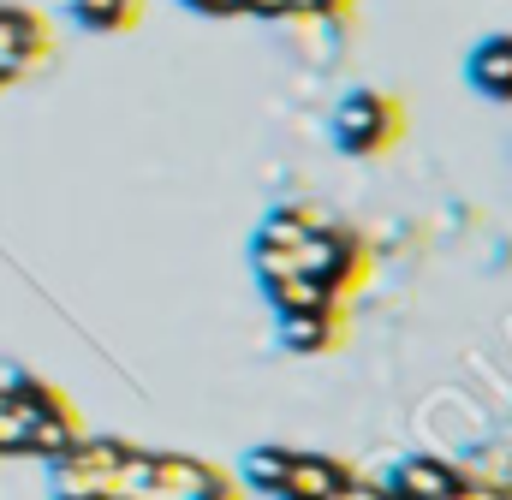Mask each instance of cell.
I'll return each instance as SVG.
<instances>
[{"mask_svg": "<svg viewBox=\"0 0 512 500\" xmlns=\"http://www.w3.org/2000/svg\"><path fill=\"white\" fill-rule=\"evenodd\" d=\"M137 441L120 435H84L78 447H66L60 459H48V495L54 500H108L114 495V477L131 459Z\"/></svg>", "mask_w": 512, "mask_h": 500, "instance_id": "cell-2", "label": "cell"}, {"mask_svg": "<svg viewBox=\"0 0 512 500\" xmlns=\"http://www.w3.org/2000/svg\"><path fill=\"white\" fill-rule=\"evenodd\" d=\"M298 274H310V280H322L334 298H352L364 280H370V245L352 233V227H334V221H322L304 250H298Z\"/></svg>", "mask_w": 512, "mask_h": 500, "instance_id": "cell-4", "label": "cell"}, {"mask_svg": "<svg viewBox=\"0 0 512 500\" xmlns=\"http://www.w3.org/2000/svg\"><path fill=\"white\" fill-rule=\"evenodd\" d=\"M143 6L149 0H66L72 24L90 30V36H126V30H137L143 24Z\"/></svg>", "mask_w": 512, "mask_h": 500, "instance_id": "cell-10", "label": "cell"}, {"mask_svg": "<svg viewBox=\"0 0 512 500\" xmlns=\"http://www.w3.org/2000/svg\"><path fill=\"white\" fill-rule=\"evenodd\" d=\"M262 292H268V304L280 310V316H292V310H334V304H346V298H334L322 280H310V274H274V280H262Z\"/></svg>", "mask_w": 512, "mask_h": 500, "instance_id": "cell-11", "label": "cell"}, {"mask_svg": "<svg viewBox=\"0 0 512 500\" xmlns=\"http://www.w3.org/2000/svg\"><path fill=\"white\" fill-rule=\"evenodd\" d=\"M179 6H191L203 18H239V0H179Z\"/></svg>", "mask_w": 512, "mask_h": 500, "instance_id": "cell-16", "label": "cell"}, {"mask_svg": "<svg viewBox=\"0 0 512 500\" xmlns=\"http://www.w3.org/2000/svg\"><path fill=\"white\" fill-rule=\"evenodd\" d=\"M346 483H352V471L340 459H328V453H292L274 500H334Z\"/></svg>", "mask_w": 512, "mask_h": 500, "instance_id": "cell-8", "label": "cell"}, {"mask_svg": "<svg viewBox=\"0 0 512 500\" xmlns=\"http://www.w3.org/2000/svg\"><path fill=\"white\" fill-rule=\"evenodd\" d=\"M465 84H471L483 102H501V108H512V30H501V36H483V42L465 54Z\"/></svg>", "mask_w": 512, "mask_h": 500, "instance_id": "cell-7", "label": "cell"}, {"mask_svg": "<svg viewBox=\"0 0 512 500\" xmlns=\"http://www.w3.org/2000/svg\"><path fill=\"white\" fill-rule=\"evenodd\" d=\"M328 137H334L340 155H382V149H393L405 137V102L364 84V90L340 96V108L328 120Z\"/></svg>", "mask_w": 512, "mask_h": 500, "instance_id": "cell-3", "label": "cell"}, {"mask_svg": "<svg viewBox=\"0 0 512 500\" xmlns=\"http://www.w3.org/2000/svg\"><path fill=\"white\" fill-rule=\"evenodd\" d=\"M84 441V423H78V405H66V411H54V417H30V441H24V453H36V459H60L66 447H78Z\"/></svg>", "mask_w": 512, "mask_h": 500, "instance_id": "cell-12", "label": "cell"}, {"mask_svg": "<svg viewBox=\"0 0 512 500\" xmlns=\"http://www.w3.org/2000/svg\"><path fill=\"white\" fill-rule=\"evenodd\" d=\"M322 227V215L286 203V209H268L262 227H256V245H251V262H256V280H274V274H292L298 268V250L304 239Z\"/></svg>", "mask_w": 512, "mask_h": 500, "instance_id": "cell-5", "label": "cell"}, {"mask_svg": "<svg viewBox=\"0 0 512 500\" xmlns=\"http://www.w3.org/2000/svg\"><path fill=\"white\" fill-rule=\"evenodd\" d=\"M346 340V304H334V310H292V316H280V346L286 352H298V358H322V352H334Z\"/></svg>", "mask_w": 512, "mask_h": 500, "instance_id": "cell-9", "label": "cell"}, {"mask_svg": "<svg viewBox=\"0 0 512 500\" xmlns=\"http://www.w3.org/2000/svg\"><path fill=\"white\" fill-rule=\"evenodd\" d=\"M334 500H387V489H382V483H358V477H352Z\"/></svg>", "mask_w": 512, "mask_h": 500, "instance_id": "cell-17", "label": "cell"}, {"mask_svg": "<svg viewBox=\"0 0 512 500\" xmlns=\"http://www.w3.org/2000/svg\"><path fill=\"white\" fill-rule=\"evenodd\" d=\"M24 441H30V417L12 405V399H0V459H24Z\"/></svg>", "mask_w": 512, "mask_h": 500, "instance_id": "cell-14", "label": "cell"}, {"mask_svg": "<svg viewBox=\"0 0 512 500\" xmlns=\"http://www.w3.org/2000/svg\"><path fill=\"white\" fill-rule=\"evenodd\" d=\"M245 489L221 471V465H203L191 453H149V447H131V459L114 477V495L108 500H239Z\"/></svg>", "mask_w": 512, "mask_h": 500, "instance_id": "cell-1", "label": "cell"}, {"mask_svg": "<svg viewBox=\"0 0 512 500\" xmlns=\"http://www.w3.org/2000/svg\"><path fill=\"white\" fill-rule=\"evenodd\" d=\"M251 18H310V0H239Z\"/></svg>", "mask_w": 512, "mask_h": 500, "instance_id": "cell-15", "label": "cell"}, {"mask_svg": "<svg viewBox=\"0 0 512 500\" xmlns=\"http://www.w3.org/2000/svg\"><path fill=\"white\" fill-rule=\"evenodd\" d=\"M358 0H310V18H322V12H352Z\"/></svg>", "mask_w": 512, "mask_h": 500, "instance_id": "cell-18", "label": "cell"}, {"mask_svg": "<svg viewBox=\"0 0 512 500\" xmlns=\"http://www.w3.org/2000/svg\"><path fill=\"white\" fill-rule=\"evenodd\" d=\"M286 465H292V447H274V441H262L245 453V465H239V489H256V495H274L280 489V477H286Z\"/></svg>", "mask_w": 512, "mask_h": 500, "instance_id": "cell-13", "label": "cell"}, {"mask_svg": "<svg viewBox=\"0 0 512 500\" xmlns=\"http://www.w3.org/2000/svg\"><path fill=\"white\" fill-rule=\"evenodd\" d=\"M459 477H465V471H453L447 459L411 453V459H399V465H393V477H387L382 489H387V500H453Z\"/></svg>", "mask_w": 512, "mask_h": 500, "instance_id": "cell-6", "label": "cell"}]
</instances>
